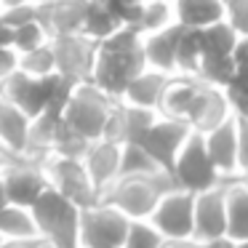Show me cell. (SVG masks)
<instances>
[{"instance_id":"6da1fadb","label":"cell","mask_w":248,"mask_h":248,"mask_svg":"<svg viewBox=\"0 0 248 248\" xmlns=\"http://www.w3.org/2000/svg\"><path fill=\"white\" fill-rule=\"evenodd\" d=\"M141 43H144V35L131 30V27H120L107 40H102L99 43L91 83H96L109 96L123 99V93L131 86V80L139 72L147 70V59H144Z\"/></svg>"},{"instance_id":"7a4b0ae2","label":"cell","mask_w":248,"mask_h":248,"mask_svg":"<svg viewBox=\"0 0 248 248\" xmlns=\"http://www.w3.org/2000/svg\"><path fill=\"white\" fill-rule=\"evenodd\" d=\"M176 179L171 171H152V173H141V176H123L102 195L104 203L120 208L131 221L136 219H150L155 205L160 203L163 195L173 192Z\"/></svg>"},{"instance_id":"3957f363","label":"cell","mask_w":248,"mask_h":248,"mask_svg":"<svg viewBox=\"0 0 248 248\" xmlns=\"http://www.w3.org/2000/svg\"><path fill=\"white\" fill-rule=\"evenodd\" d=\"M80 205L48 187L32 205L38 232L54 248H80Z\"/></svg>"},{"instance_id":"277c9868","label":"cell","mask_w":248,"mask_h":248,"mask_svg":"<svg viewBox=\"0 0 248 248\" xmlns=\"http://www.w3.org/2000/svg\"><path fill=\"white\" fill-rule=\"evenodd\" d=\"M118 102L120 99L109 96L96 83H80L64 109V120L70 123V128H75L88 141H96L107 131L109 115H112Z\"/></svg>"},{"instance_id":"5b68a950","label":"cell","mask_w":248,"mask_h":248,"mask_svg":"<svg viewBox=\"0 0 248 248\" xmlns=\"http://www.w3.org/2000/svg\"><path fill=\"white\" fill-rule=\"evenodd\" d=\"M171 173L176 179L179 189H187V192H195V195L205 192V189H214V187L227 182L219 173V168L214 166L208 150H205L203 134H198V131H192V136L184 141Z\"/></svg>"},{"instance_id":"8992f818","label":"cell","mask_w":248,"mask_h":248,"mask_svg":"<svg viewBox=\"0 0 248 248\" xmlns=\"http://www.w3.org/2000/svg\"><path fill=\"white\" fill-rule=\"evenodd\" d=\"M131 219L120 208L99 200L80 211V248H112L123 246Z\"/></svg>"},{"instance_id":"52a82bcc","label":"cell","mask_w":248,"mask_h":248,"mask_svg":"<svg viewBox=\"0 0 248 248\" xmlns=\"http://www.w3.org/2000/svg\"><path fill=\"white\" fill-rule=\"evenodd\" d=\"M46 173H48V184L62 192L64 198H70L80 208H91L102 200L96 184H93L91 173H88L86 163L75 160V157H48L46 160Z\"/></svg>"},{"instance_id":"ba28073f","label":"cell","mask_w":248,"mask_h":248,"mask_svg":"<svg viewBox=\"0 0 248 248\" xmlns=\"http://www.w3.org/2000/svg\"><path fill=\"white\" fill-rule=\"evenodd\" d=\"M0 182L6 187L8 203L24 205V208H32L35 200L51 187L48 173H46V163L32 160L27 155H11Z\"/></svg>"},{"instance_id":"9c48e42d","label":"cell","mask_w":248,"mask_h":248,"mask_svg":"<svg viewBox=\"0 0 248 248\" xmlns=\"http://www.w3.org/2000/svg\"><path fill=\"white\" fill-rule=\"evenodd\" d=\"M51 48L56 56V72L72 80L75 86L80 83H91L93 78V64H96L99 43L91 40L88 35H59L51 38Z\"/></svg>"},{"instance_id":"30bf717a","label":"cell","mask_w":248,"mask_h":248,"mask_svg":"<svg viewBox=\"0 0 248 248\" xmlns=\"http://www.w3.org/2000/svg\"><path fill=\"white\" fill-rule=\"evenodd\" d=\"M150 221L173 240H189L195 237V192L187 189H173L163 195L155 205Z\"/></svg>"},{"instance_id":"8fae6325","label":"cell","mask_w":248,"mask_h":248,"mask_svg":"<svg viewBox=\"0 0 248 248\" xmlns=\"http://www.w3.org/2000/svg\"><path fill=\"white\" fill-rule=\"evenodd\" d=\"M192 136V125L184 123L179 118H166V115H157L155 125L147 131V136L139 141L147 152L152 155V160L157 163L166 171H173L176 166V157L182 152L184 141Z\"/></svg>"},{"instance_id":"7c38bea8","label":"cell","mask_w":248,"mask_h":248,"mask_svg":"<svg viewBox=\"0 0 248 248\" xmlns=\"http://www.w3.org/2000/svg\"><path fill=\"white\" fill-rule=\"evenodd\" d=\"M195 240H227V189L224 184L195 195Z\"/></svg>"},{"instance_id":"4fadbf2b","label":"cell","mask_w":248,"mask_h":248,"mask_svg":"<svg viewBox=\"0 0 248 248\" xmlns=\"http://www.w3.org/2000/svg\"><path fill=\"white\" fill-rule=\"evenodd\" d=\"M157 115H160L157 109L134 107V104L120 99L115 104L112 115H109L107 131H104L102 139H112V141H120V144H139L147 136V131L155 125Z\"/></svg>"},{"instance_id":"5bb4252c","label":"cell","mask_w":248,"mask_h":248,"mask_svg":"<svg viewBox=\"0 0 248 248\" xmlns=\"http://www.w3.org/2000/svg\"><path fill=\"white\" fill-rule=\"evenodd\" d=\"M0 91L6 93L19 109L30 118H40L48 109V93H51V75L48 78H32L27 72L16 70L6 83H0Z\"/></svg>"},{"instance_id":"9a60e30c","label":"cell","mask_w":248,"mask_h":248,"mask_svg":"<svg viewBox=\"0 0 248 248\" xmlns=\"http://www.w3.org/2000/svg\"><path fill=\"white\" fill-rule=\"evenodd\" d=\"M214 166L224 179H235L240 173V147H237V118H230L219 128L203 134Z\"/></svg>"},{"instance_id":"2e32d148","label":"cell","mask_w":248,"mask_h":248,"mask_svg":"<svg viewBox=\"0 0 248 248\" xmlns=\"http://www.w3.org/2000/svg\"><path fill=\"white\" fill-rule=\"evenodd\" d=\"M120 157H123V144H120V141H112V139L91 141L83 163H86V168H88V173H91L93 184H96L99 195H104L115 182H118Z\"/></svg>"},{"instance_id":"e0dca14e","label":"cell","mask_w":248,"mask_h":248,"mask_svg":"<svg viewBox=\"0 0 248 248\" xmlns=\"http://www.w3.org/2000/svg\"><path fill=\"white\" fill-rule=\"evenodd\" d=\"M88 0H59L54 6H38V22L48 32V38L78 35L86 24Z\"/></svg>"},{"instance_id":"ac0fdd59","label":"cell","mask_w":248,"mask_h":248,"mask_svg":"<svg viewBox=\"0 0 248 248\" xmlns=\"http://www.w3.org/2000/svg\"><path fill=\"white\" fill-rule=\"evenodd\" d=\"M232 115V107H230V99H227V91L224 88H216V86H205V91L200 93L198 104L192 107L187 123L192 125V131L198 134H208V131L219 128L221 123H227Z\"/></svg>"},{"instance_id":"d6986e66","label":"cell","mask_w":248,"mask_h":248,"mask_svg":"<svg viewBox=\"0 0 248 248\" xmlns=\"http://www.w3.org/2000/svg\"><path fill=\"white\" fill-rule=\"evenodd\" d=\"M205 86H208V83L198 75H173V80H171V86H168L157 112L166 115V118H179V120L187 123L189 112H192V107L198 104V99H200V93L205 91Z\"/></svg>"},{"instance_id":"ffe728a7","label":"cell","mask_w":248,"mask_h":248,"mask_svg":"<svg viewBox=\"0 0 248 248\" xmlns=\"http://www.w3.org/2000/svg\"><path fill=\"white\" fill-rule=\"evenodd\" d=\"M30 125H32V118L0 91V144H3V150L11 155H24Z\"/></svg>"},{"instance_id":"44dd1931","label":"cell","mask_w":248,"mask_h":248,"mask_svg":"<svg viewBox=\"0 0 248 248\" xmlns=\"http://www.w3.org/2000/svg\"><path fill=\"white\" fill-rule=\"evenodd\" d=\"M179 38H182V24H171V27L160 30V32L144 35V59L147 67L152 70L176 75V54H179Z\"/></svg>"},{"instance_id":"7402d4cb","label":"cell","mask_w":248,"mask_h":248,"mask_svg":"<svg viewBox=\"0 0 248 248\" xmlns=\"http://www.w3.org/2000/svg\"><path fill=\"white\" fill-rule=\"evenodd\" d=\"M171 80H173V75L147 67V70H144V72H139V75H136L134 80H131V86L125 88L123 102L134 104V107L160 109L163 96H166V91H168V86H171Z\"/></svg>"},{"instance_id":"603a6c76","label":"cell","mask_w":248,"mask_h":248,"mask_svg":"<svg viewBox=\"0 0 248 248\" xmlns=\"http://www.w3.org/2000/svg\"><path fill=\"white\" fill-rule=\"evenodd\" d=\"M227 243L237 246V243L248 240V187L240 179H227Z\"/></svg>"},{"instance_id":"cb8c5ba5","label":"cell","mask_w":248,"mask_h":248,"mask_svg":"<svg viewBox=\"0 0 248 248\" xmlns=\"http://www.w3.org/2000/svg\"><path fill=\"white\" fill-rule=\"evenodd\" d=\"M173 11L182 27L205 30L227 19V3L224 0H173Z\"/></svg>"},{"instance_id":"d4e9b609","label":"cell","mask_w":248,"mask_h":248,"mask_svg":"<svg viewBox=\"0 0 248 248\" xmlns=\"http://www.w3.org/2000/svg\"><path fill=\"white\" fill-rule=\"evenodd\" d=\"M123 27L118 11L109 0H88V11H86V24H83V35H88L91 40L102 43L112 32Z\"/></svg>"},{"instance_id":"484cf974","label":"cell","mask_w":248,"mask_h":248,"mask_svg":"<svg viewBox=\"0 0 248 248\" xmlns=\"http://www.w3.org/2000/svg\"><path fill=\"white\" fill-rule=\"evenodd\" d=\"M0 232L6 237H40L32 208L14 205V203H8L0 211Z\"/></svg>"},{"instance_id":"4316f807","label":"cell","mask_w":248,"mask_h":248,"mask_svg":"<svg viewBox=\"0 0 248 248\" xmlns=\"http://www.w3.org/2000/svg\"><path fill=\"white\" fill-rule=\"evenodd\" d=\"M200 62H203V40H200V30L182 27L179 54H176V75H198Z\"/></svg>"},{"instance_id":"83f0119b","label":"cell","mask_w":248,"mask_h":248,"mask_svg":"<svg viewBox=\"0 0 248 248\" xmlns=\"http://www.w3.org/2000/svg\"><path fill=\"white\" fill-rule=\"evenodd\" d=\"M200 40H203V54H219V56H232L240 32L232 27L227 19L211 24V27L200 30Z\"/></svg>"},{"instance_id":"f1b7e54d","label":"cell","mask_w":248,"mask_h":248,"mask_svg":"<svg viewBox=\"0 0 248 248\" xmlns=\"http://www.w3.org/2000/svg\"><path fill=\"white\" fill-rule=\"evenodd\" d=\"M198 78L216 88H230L235 83V62L232 56H219V54H203Z\"/></svg>"},{"instance_id":"f546056e","label":"cell","mask_w":248,"mask_h":248,"mask_svg":"<svg viewBox=\"0 0 248 248\" xmlns=\"http://www.w3.org/2000/svg\"><path fill=\"white\" fill-rule=\"evenodd\" d=\"M171 24H176L173 0H144V14H141V24H139L141 35L160 32Z\"/></svg>"},{"instance_id":"4dcf8cb0","label":"cell","mask_w":248,"mask_h":248,"mask_svg":"<svg viewBox=\"0 0 248 248\" xmlns=\"http://www.w3.org/2000/svg\"><path fill=\"white\" fill-rule=\"evenodd\" d=\"M152 171H160L152 155L144 150L141 144H123V157H120V176H141V173H152ZM166 171V168H163Z\"/></svg>"},{"instance_id":"1f68e13d","label":"cell","mask_w":248,"mask_h":248,"mask_svg":"<svg viewBox=\"0 0 248 248\" xmlns=\"http://www.w3.org/2000/svg\"><path fill=\"white\" fill-rule=\"evenodd\" d=\"M88 147H91V141H88L86 136H80L75 128H70V123L62 118L59 131H56V141H54V155L83 160V157H86V152H88ZM54 155H51V157H54Z\"/></svg>"},{"instance_id":"d6a6232c","label":"cell","mask_w":248,"mask_h":248,"mask_svg":"<svg viewBox=\"0 0 248 248\" xmlns=\"http://www.w3.org/2000/svg\"><path fill=\"white\" fill-rule=\"evenodd\" d=\"M19 70L27 72L32 78H48L56 72V56L54 48H51V40L46 46L35 51H27V54H19Z\"/></svg>"},{"instance_id":"836d02e7","label":"cell","mask_w":248,"mask_h":248,"mask_svg":"<svg viewBox=\"0 0 248 248\" xmlns=\"http://www.w3.org/2000/svg\"><path fill=\"white\" fill-rule=\"evenodd\" d=\"M163 240H166V235H163L150 219H136V221H131V227H128L123 248H160Z\"/></svg>"},{"instance_id":"e575fe53","label":"cell","mask_w":248,"mask_h":248,"mask_svg":"<svg viewBox=\"0 0 248 248\" xmlns=\"http://www.w3.org/2000/svg\"><path fill=\"white\" fill-rule=\"evenodd\" d=\"M48 40H51L48 32L43 30V24H40L38 19L14 30V48H16V54H27V51H35V48H40V46H46Z\"/></svg>"},{"instance_id":"d590c367","label":"cell","mask_w":248,"mask_h":248,"mask_svg":"<svg viewBox=\"0 0 248 248\" xmlns=\"http://www.w3.org/2000/svg\"><path fill=\"white\" fill-rule=\"evenodd\" d=\"M0 16L8 27H22V24H30L38 19V6L35 3H24V6H14V8H0Z\"/></svg>"},{"instance_id":"8d00e7d4","label":"cell","mask_w":248,"mask_h":248,"mask_svg":"<svg viewBox=\"0 0 248 248\" xmlns=\"http://www.w3.org/2000/svg\"><path fill=\"white\" fill-rule=\"evenodd\" d=\"M227 91V99H230L232 115L240 120H248V83H232Z\"/></svg>"},{"instance_id":"74e56055","label":"cell","mask_w":248,"mask_h":248,"mask_svg":"<svg viewBox=\"0 0 248 248\" xmlns=\"http://www.w3.org/2000/svg\"><path fill=\"white\" fill-rule=\"evenodd\" d=\"M227 22L240 35H248V0H227Z\"/></svg>"},{"instance_id":"f35d334b","label":"cell","mask_w":248,"mask_h":248,"mask_svg":"<svg viewBox=\"0 0 248 248\" xmlns=\"http://www.w3.org/2000/svg\"><path fill=\"white\" fill-rule=\"evenodd\" d=\"M232 62H235V83H248V35H240L232 51Z\"/></svg>"},{"instance_id":"ab89813d","label":"cell","mask_w":248,"mask_h":248,"mask_svg":"<svg viewBox=\"0 0 248 248\" xmlns=\"http://www.w3.org/2000/svg\"><path fill=\"white\" fill-rule=\"evenodd\" d=\"M16 70H19V54H16V48H11V46L0 48V83H6Z\"/></svg>"},{"instance_id":"60d3db41","label":"cell","mask_w":248,"mask_h":248,"mask_svg":"<svg viewBox=\"0 0 248 248\" xmlns=\"http://www.w3.org/2000/svg\"><path fill=\"white\" fill-rule=\"evenodd\" d=\"M237 147H240V171H248V120L237 118Z\"/></svg>"},{"instance_id":"b9f144b4","label":"cell","mask_w":248,"mask_h":248,"mask_svg":"<svg viewBox=\"0 0 248 248\" xmlns=\"http://www.w3.org/2000/svg\"><path fill=\"white\" fill-rule=\"evenodd\" d=\"M0 248H46L43 237H6Z\"/></svg>"},{"instance_id":"7bdbcfd3","label":"cell","mask_w":248,"mask_h":248,"mask_svg":"<svg viewBox=\"0 0 248 248\" xmlns=\"http://www.w3.org/2000/svg\"><path fill=\"white\" fill-rule=\"evenodd\" d=\"M160 248H208V243H200V240H195V237H189V240H173V237H166Z\"/></svg>"},{"instance_id":"ee69618b","label":"cell","mask_w":248,"mask_h":248,"mask_svg":"<svg viewBox=\"0 0 248 248\" xmlns=\"http://www.w3.org/2000/svg\"><path fill=\"white\" fill-rule=\"evenodd\" d=\"M6 46L14 48V27H8L3 22V16H0V48H6Z\"/></svg>"},{"instance_id":"f6af8a7d","label":"cell","mask_w":248,"mask_h":248,"mask_svg":"<svg viewBox=\"0 0 248 248\" xmlns=\"http://www.w3.org/2000/svg\"><path fill=\"white\" fill-rule=\"evenodd\" d=\"M24 3H32V0H0V8H14V6H24Z\"/></svg>"},{"instance_id":"bcb514c9","label":"cell","mask_w":248,"mask_h":248,"mask_svg":"<svg viewBox=\"0 0 248 248\" xmlns=\"http://www.w3.org/2000/svg\"><path fill=\"white\" fill-rule=\"evenodd\" d=\"M8 160H11V152H6V150H0V176H3V171H6Z\"/></svg>"},{"instance_id":"7dc6e473","label":"cell","mask_w":248,"mask_h":248,"mask_svg":"<svg viewBox=\"0 0 248 248\" xmlns=\"http://www.w3.org/2000/svg\"><path fill=\"white\" fill-rule=\"evenodd\" d=\"M8 205V195H6V187H3V182H0V211Z\"/></svg>"},{"instance_id":"c3c4849f","label":"cell","mask_w":248,"mask_h":248,"mask_svg":"<svg viewBox=\"0 0 248 248\" xmlns=\"http://www.w3.org/2000/svg\"><path fill=\"white\" fill-rule=\"evenodd\" d=\"M208 248H235V246L227 243V240H221V243H208Z\"/></svg>"},{"instance_id":"681fc988","label":"cell","mask_w":248,"mask_h":248,"mask_svg":"<svg viewBox=\"0 0 248 248\" xmlns=\"http://www.w3.org/2000/svg\"><path fill=\"white\" fill-rule=\"evenodd\" d=\"M35 6H54V3H59V0H32Z\"/></svg>"},{"instance_id":"f907efd6","label":"cell","mask_w":248,"mask_h":248,"mask_svg":"<svg viewBox=\"0 0 248 248\" xmlns=\"http://www.w3.org/2000/svg\"><path fill=\"white\" fill-rule=\"evenodd\" d=\"M115 6H128V3H141V0H112Z\"/></svg>"},{"instance_id":"816d5d0a","label":"cell","mask_w":248,"mask_h":248,"mask_svg":"<svg viewBox=\"0 0 248 248\" xmlns=\"http://www.w3.org/2000/svg\"><path fill=\"white\" fill-rule=\"evenodd\" d=\"M237 179H240V182L248 187V171H240V173H237Z\"/></svg>"},{"instance_id":"f5cc1de1","label":"cell","mask_w":248,"mask_h":248,"mask_svg":"<svg viewBox=\"0 0 248 248\" xmlns=\"http://www.w3.org/2000/svg\"><path fill=\"white\" fill-rule=\"evenodd\" d=\"M235 248H248V240H246V243H237Z\"/></svg>"},{"instance_id":"db71d44e","label":"cell","mask_w":248,"mask_h":248,"mask_svg":"<svg viewBox=\"0 0 248 248\" xmlns=\"http://www.w3.org/2000/svg\"><path fill=\"white\" fill-rule=\"evenodd\" d=\"M3 243H6V235H3V232H0V246H3Z\"/></svg>"},{"instance_id":"11a10c76","label":"cell","mask_w":248,"mask_h":248,"mask_svg":"<svg viewBox=\"0 0 248 248\" xmlns=\"http://www.w3.org/2000/svg\"><path fill=\"white\" fill-rule=\"evenodd\" d=\"M46 248H54V246H48V243H46Z\"/></svg>"},{"instance_id":"9f6ffc18","label":"cell","mask_w":248,"mask_h":248,"mask_svg":"<svg viewBox=\"0 0 248 248\" xmlns=\"http://www.w3.org/2000/svg\"><path fill=\"white\" fill-rule=\"evenodd\" d=\"M112 248H123V246H112Z\"/></svg>"},{"instance_id":"6f0895ef","label":"cell","mask_w":248,"mask_h":248,"mask_svg":"<svg viewBox=\"0 0 248 248\" xmlns=\"http://www.w3.org/2000/svg\"><path fill=\"white\" fill-rule=\"evenodd\" d=\"M0 150H3V144H0Z\"/></svg>"},{"instance_id":"680465c9","label":"cell","mask_w":248,"mask_h":248,"mask_svg":"<svg viewBox=\"0 0 248 248\" xmlns=\"http://www.w3.org/2000/svg\"><path fill=\"white\" fill-rule=\"evenodd\" d=\"M224 3H227V0H224Z\"/></svg>"}]
</instances>
